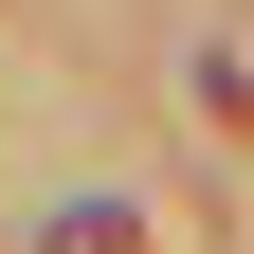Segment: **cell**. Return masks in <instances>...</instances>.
<instances>
[{
    "label": "cell",
    "mask_w": 254,
    "mask_h": 254,
    "mask_svg": "<svg viewBox=\"0 0 254 254\" xmlns=\"http://www.w3.org/2000/svg\"><path fill=\"white\" fill-rule=\"evenodd\" d=\"M37 254H127V218H109V200H91V218H73V236H37Z\"/></svg>",
    "instance_id": "cell-1"
}]
</instances>
